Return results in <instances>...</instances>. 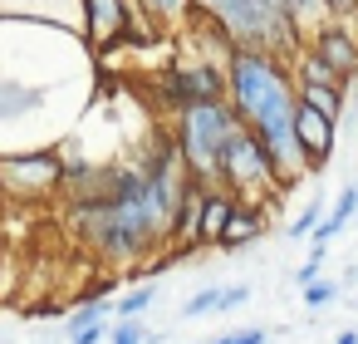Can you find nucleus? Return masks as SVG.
I'll use <instances>...</instances> for the list:
<instances>
[{
  "instance_id": "f257e3e1",
  "label": "nucleus",
  "mask_w": 358,
  "mask_h": 344,
  "mask_svg": "<svg viewBox=\"0 0 358 344\" xmlns=\"http://www.w3.org/2000/svg\"><path fill=\"white\" fill-rule=\"evenodd\" d=\"M74 236L103 266H138L167 241V221L148 197V182L133 163L108 167V187L94 202H69Z\"/></svg>"
},
{
  "instance_id": "f03ea898",
  "label": "nucleus",
  "mask_w": 358,
  "mask_h": 344,
  "mask_svg": "<svg viewBox=\"0 0 358 344\" xmlns=\"http://www.w3.org/2000/svg\"><path fill=\"white\" fill-rule=\"evenodd\" d=\"M226 99H231L236 118L250 133H270L275 123H289L294 109H299L289 60L250 50V45H236L226 55Z\"/></svg>"
},
{
  "instance_id": "7ed1b4c3",
  "label": "nucleus",
  "mask_w": 358,
  "mask_h": 344,
  "mask_svg": "<svg viewBox=\"0 0 358 344\" xmlns=\"http://www.w3.org/2000/svg\"><path fill=\"white\" fill-rule=\"evenodd\" d=\"M241 128L231 99H216V104H187L172 113V138H177V153L192 172V182L201 187H221V153L231 143V133Z\"/></svg>"
},
{
  "instance_id": "20e7f679",
  "label": "nucleus",
  "mask_w": 358,
  "mask_h": 344,
  "mask_svg": "<svg viewBox=\"0 0 358 344\" xmlns=\"http://www.w3.org/2000/svg\"><path fill=\"white\" fill-rule=\"evenodd\" d=\"M0 192L10 202H50L64 192V153L59 148H15L0 153Z\"/></svg>"
},
{
  "instance_id": "39448f33",
  "label": "nucleus",
  "mask_w": 358,
  "mask_h": 344,
  "mask_svg": "<svg viewBox=\"0 0 358 344\" xmlns=\"http://www.w3.org/2000/svg\"><path fill=\"white\" fill-rule=\"evenodd\" d=\"M221 187L236 192L241 202H255V197H280V182H275V167H270V153L265 143L241 123L221 153Z\"/></svg>"
},
{
  "instance_id": "423d86ee",
  "label": "nucleus",
  "mask_w": 358,
  "mask_h": 344,
  "mask_svg": "<svg viewBox=\"0 0 358 344\" xmlns=\"http://www.w3.org/2000/svg\"><path fill=\"white\" fill-rule=\"evenodd\" d=\"M216 99H226V60L196 55V60H182L162 74V104L172 113L187 104H216Z\"/></svg>"
},
{
  "instance_id": "0eeeda50",
  "label": "nucleus",
  "mask_w": 358,
  "mask_h": 344,
  "mask_svg": "<svg viewBox=\"0 0 358 344\" xmlns=\"http://www.w3.org/2000/svg\"><path fill=\"white\" fill-rule=\"evenodd\" d=\"M304 45H309L334 74H343V79L358 74V20H319Z\"/></svg>"
},
{
  "instance_id": "6e6552de",
  "label": "nucleus",
  "mask_w": 358,
  "mask_h": 344,
  "mask_svg": "<svg viewBox=\"0 0 358 344\" xmlns=\"http://www.w3.org/2000/svg\"><path fill=\"white\" fill-rule=\"evenodd\" d=\"M294 138H299V148H304V167H309V172H324L329 158H334V143H338V118H329V113L299 104V109H294Z\"/></svg>"
},
{
  "instance_id": "1a4fd4ad",
  "label": "nucleus",
  "mask_w": 358,
  "mask_h": 344,
  "mask_svg": "<svg viewBox=\"0 0 358 344\" xmlns=\"http://www.w3.org/2000/svg\"><path fill=\"white\" fill-rule=\"evenodd\" d=\"M265 226H270L265 202H236V212H231V221H226V231H221V246H216V251H241V246L260 241V236H265Z\"/></svg>"
},
{
  "instance_id": "9d476101",
  "label": "nucleus",
  "mask_w": 358,
  "mask_h": 344,
  "mask_svg": "<svg viewBox=\"0 0 358 344\" xmlns=\"http://www.w3.org/2000/svg\"><path fill=\"white\" fill-rule=\"evenodd\" d=\"M236 192H226V187H206L201 192V221H196V246H221V231H226V221H231V212H236Z\"/></svg>"
},
{
  "instance_id": "9b49d317",
  "label": "nucleus",
  "mask_w": 358,
  "mask_h": 344,
  "mask_svg": "<svg viewBox=\"0 0 358 344\" xmlns=\"http://www.w3.org/2000/svg\"><path fill=\"white\" fill-rule=\"evenodd\" d=\"M294 94H299V104H309V109H319V113H329V118H338V123H343L348 84H299Z\"/></svg>"
},
{
  "instance_id": "f8f14e48",
  "label": "nucleus",
  "mask_w": 358,
  "mask_h": 344,
  "mask_svg": "<svg viewBox=\"0 0 358 344\" xmlns=\"http://www.w3.org/2000/svg\"><path fill=\"white\" fill-rule=\"evenodd\" d=\"M133 11H138V20H148V25H187L192 0H133Z\"/></svg>"
},
{
  "instance_id": "ddd939ff",
  "label": "nucleus",
  "mask_w": 358,
  "mask_h": 344,
  "mask_svg": "<svg viewBox=\"0 0 358 344\" xmlns=\"http://www.w3.org/2000/svg\"><path fill=\"white\" fill-rule=\"evenodd\" d=\"M280 6H285V15L304 30V40H309V30H314L319 20H329V15H324V0H280Z\"/></svg>"
},
{
  "instance_id": "4468645a",
  "label": "nucleus",
  "mask_w": 358,
  "mask_h": 344,
  "mask_svg": "<svg viewBox=\"0 0 358 344\" xmlns=\"http://www.w3.org/2000/svg\"><path fill=\"white\" fill-rule=\"evenodd\" d=\"M152 300H157V285H152V280H148V285H133L128 295H118V319L148 315V310H152Z\"/></svg>"
},
{
  "instance_id": "2eb2a0df",
  "label": "nucleus",
  "mask_w": 358,
  "mask_h": 344,
  "mask_svg": "<svg viewBox=\"0 0 358 344\" xmlns=\"http://www.w3.org/2000/svg\"><path fill=\"white\" fill-rule=\"evenodd\" d=\"M108 344H157V334H148V324L133 315V319H113L108 324Z\"/></svg>"
},
{
  "instance_id": "dca6fc26",
  "label": "nucleus",
  "mask_w": 358,
  "mask_h": 344,
  "mask_svg": "<svg viewBox=\"0 0 358 344\" xmlns=\"http://www.w3.org/2000/svg\"><path fill=\"white\" fill-rule=\"evenodd\" d=\"M319 221H324V202H304V212H299V216L285 226V236H289V241H304V236H309Z\"/></svg>"
},
{
  "instance_id": "f3484780",
  "label": "nucleus",
  "mask_w": 358,
  "mask_h": 344,
  "mask_svg": "<svg viewBox=\"0 0 358 344\" xmlns=\"http://www.w3.org/2000/svg\"><path fill=\"white\" fill-rule=\"evenodd\" d=\"M211 310H221V285H206V290H196V295L182 305V319H201V315H211Z\"/></svg>"
},
{
  "instance_id": "a211bd4d",
  "label": "nucleus",
  "mask_w": 358,
  "mask_h": 344,
  "mask_svg": "<svg viewBox=\"0 0 358 344\" xmlns=\"http://www.w3.org/2000/svg\"><path fill=\"white\" fill-rule=\"evenodd\" d=\"M343 295V280H314V285H304V305L309 310H324V305H334Z\"/></svg>"
},
{
  "instance_id": "6ab92c4d",
  "label": "nucleus",
  "mask_w": 358,
  "mask_h": 344,
  "mask_svg": "<svg viewBox=\"0 0 358 344\" xmlns=\"http://www.w3.org/2000/svg\"><path fill=\"white\" fill-rule=\"evenodd\" d=\"M358 216V182H348L338 197H334V207H329V221H338V226H348Z\"/></svg>"
},
{
  "instance_id": "aec40b11",
  "label": "nucleus",
  "mask_w": 358,
  "mask_h": 344,
  "mask_svg": "<svg viewBox=\"0 0 358 344\" xmlns=\"http://www.w3.org/2000/svg\"><path fill=\"white\" fill-rule=\"evenodd\" d=\"M250 300V285H221V315L226 310H241Z\"/></svg>"
},
{
  "instance_id": "412c9836",
  "label": "nucleus",
  "mask_w": 358,
  "mask_h": 344,
  "mask_svg": "<svg viewBox=\"0 0 358 344\" xmlns=\"http://www.w3.org/2000/svg\"><path fill=\"white\" fill-rule=\"evenodd\" d=\"M211 344H265V329H231V334H216Z\"/></svg>"
},
{
  "instance_id": "4be33fe9",
  "label": "nucleus",
  "mask_w": 358,
  "mask_h": 344,
  "mask_svg": "<svg viewBox=\"0 0 358 344\" xmlns=\"http://www.w3.org/2000/svg\"><path fill=\"white\" fill-rule=\"evenodd\" d=\"M329 20H358V0H324Z\"/></svg>"
},
{
  "instance_id": "5701e85b",
  "label": "nucleus",
  "mask_w": 358,
  "mask_h": 344,
  "mask_svg": "<svg viewBox=\"0 0 358 344\" xmlns=\"http://www.w3.org/2000/svg\"><path fill=\"white\" fill-rule=\"evenodd\" d=\"M319 270H324V261H314V256H309V261L294 270V285H299V290H304V285H314V280H319Z\"/></svg>"
},
{
  "instance_id": "b1692460",
  "label": "nucleus",
  "mask_w": 358,
  "mask_h": 344,
  "mask_svg": "<svg viewBox=\"0 0 358 344\" xmlns=\"http://www.w3.org/2000/svg\"><path fill=\"white\" fill-rule=\"evenodd\" d=\"M103 339H108V324L103 329H74L69 334V344H103Z\"/></svg>"
},
{
  "instance_id": "393cba45",
  "label": "nucleus",
  "mask_w": 358,
  "mask_h": 344,
  "mask_svg": "<svg viewBox=\"0 0 358 344\" xmlns=\"http://www.w3.org/2000/svg\"><path fill=\"white\" fill-rule=\"evenodd\" d=\"M334 344H358V329H343V334H338Z\"/></svg>"
},
{
  "instance_id": "a878e982",
  "label": "nucleus",
  "mask_w": 358,
  "mask_h": 344,
  "mask_svg": "<svg viewBox=\"0 0 358 344\" xmlns=\"http://www.w3.org/2000/svg\"><path fill=\"white\" fill-rule=\"evenodd\" d=\"M348 89H358V74H353V79H348Z\"/></svg>"
},
{
  "instance_id": "bb28decb",
  "label": "nucleus",
  "mask_w": 358,
  "mask_h": 344,
  "mask_svg": "<svg viewBox=\"0 0 358 344\" xmlns=\"http://www.w3.org/2000/svg\"><path fill=\"white\" fill-rule=\"evenodd\" d=\"M0 197H6V192H0Z\"/></svg>"
}]
</instances>
